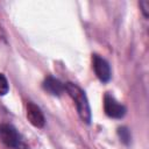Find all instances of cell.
Segmentation results:
<instances>
[{"label": "cell", "mask_w": 149, "mask_h": 149, "mask_svg": "<svg viewBox=\"0 0 149 149\" xmlns=\"http://www.w3.org/2000/svg\"><path fill=\"white\" fill-rule=\"evenodd\" d=\"M64 90L68 92V94L74 101L76 107H77V112L79 114V118L84 122L90 123V121H91V108H90V104H88V100H87V97H86L85 92L78 85H76L73 83H65L64 84Z\"/></svg>", "instance_id": "cell-1"}, {"label": "cell", "mask_w": 149, "mask_h": 149, "mask_svg": "<svg viewBox=\"0 0 149 149\" xmlns=\"http://www.w3.org/2000/svg\"><path fill=\"white\" fill-rule=\"evenodd\" d=\"M104 109L105 113L113 119H121L126 114L125 106L115 100V98L111 94H105L104 97Z\"/></svg>", "instance_id": "cell-2"}, {"label": "cell", "mask_w": 149, "mask_h": 149, "mask_svg": "<svg viewBox=\"0 0 149 149\" xmlns=\"http://www.w3.org/2000/svg\"><path fill=\"white\" fill-rule=\"evenodd\" d=\"M0 139L9 148H17L21 144L19 133L12 125L8 123L0 125Z\"/></svg>", "instance_id": "cell-3"}, {"label": "cell", "mask_w": 149, "mask_h": 149, "mask_svg": "<svg viewBox=\"0 0 149 149\" xmlns=\"http://www.w3.org/2000/svg\"><path fill=\"white\" fill-rule=\"evenodd\" d=\"M92 64H93V70L102 83H107L111 79V69L108 63L100 57L99 55H93L92 56Z\"/></svg>", "instance_id": "cell-4"}, {"label": "cell", "mask_w": 149, "mask_h": 149, "mask_svg": "<svg viewBox=\"0 0 149 149\" xmlns=\"http://www.w3.org/2000/svg\"><path fill=\"white\" fill-rule=\"evenodd\" d=\"M27 119L34 127H37V128H42L45 123L43 112L34 102L27 104Z\"/></svg>", "instance_id": "cell-5"}, {"label": "cell", "mask_w": 149, "mask_h": 149, "mask_svg": "<svg viewBox=\"0 0 149 149\" xmlns=\"http://www.w3.org/2000/svg\"><path fill=\"white\" fill-rule=\"evenodd\" d=\"M43 88L52 94V95H61L65 90H64V84H62L58 79L54 77H47L43 81Z\"/></svg>", "instance_id": "cell-6"}, {"label": "cell", "mask_w": 149, "mask_h": 149, "mask_svg": "<svg viewBox=\"0 0 149 149\" xmlns=\"http://www.w3.org/2000/svg\"><path fill=\"white\" fill-rule=\"evenodd\" d=\"M118 134H119V137L121 139V141L123 143H129L130 141V134H129V130L126 128V127H121L118 129Z\"/></svg>", "instance_id": "cell-7"}, {"label": "cell", "mask_w": 149, "mask_h": 149, "mask_svg": "<svg viewBox=\"0 0 149 149\" xmlns=\"http://www.w3.org/2000/svg\"><path fill=\"white\" fill-rule=\"evenodd\" d=\"M9 90V86H8V81L6 79V77L0 73V95H5Z\"/></svg>", "instance_id": "cell-8"}, {"label": "cell", "mask_w": 149, "mask_h": 149, "mask_svg": "<svg viewBox=\"0 0 149 149\" xmlns=\"http://www.w3.org/2000/svg\"><path fill=\"white\" fill-rule=\"evenodd\" d=\"M140 7L142 8V12L144 14V16H148V9H149V2L148 1H141L140 2Z\"/></svg>", "instance_id": "cell-9"}]
</instances>
